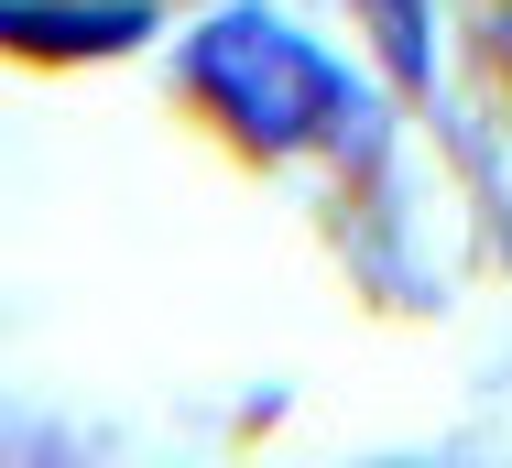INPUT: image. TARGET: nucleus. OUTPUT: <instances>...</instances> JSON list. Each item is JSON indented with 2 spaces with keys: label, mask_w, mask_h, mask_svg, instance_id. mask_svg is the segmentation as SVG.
Returning a JSON list of instances; mask_svg holds the SVG:
<instances>
[{
  "label": "nucleus",
  "mask_w": 512,
  "mask_h": 468,
  "mask_svg": "<svg viewBox=\"0 0 512 468\" xmlns=\"http://www.w3.org/2000/svg\"><path fill=\"white\" fill-rule=\"evenodd\" d=\"M197 88L218 98L251 142H306V131H327V120L349 109L338 66H327L316 44H295L284 22H218L197 44Z\"/></svg>",
  "instance_id": "nucleus-1"
}]
</instances>
